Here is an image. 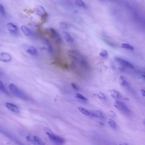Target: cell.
Segmentation results:
<instances>
[{"instance_id": "obj_10", "label": "cell", "mask_w": 145, "mask_h": 145, "mask_svg": "<svg viewBox=\"0 0 145 145\" xmlns=\"http://www.w3.org/2000/svg\"><path fill=\"white\" fill-rule=\"evenodd\" d=\"M7 27L10 32L14 34L17 33L18 29L17 26L14 24L11 23L7 24Z\"/></svg>"}, {"instance_id": "obj_21", "label": "cell", "mask_w": 145, "mask_h": 145, "mask_svg": "<svg viewBox=\"0 0 145 145\" xmlns=\"http://www.w3.org/2000/svg\"><path fill=\"white\" fill-rule=\"evenodd\" d=\"M0 91L7 94L8 95V93L7 90L6 88L4 85L3 83L0 80Z\"/></svg>"}, {"instance_id": "obj_9", "label": "cell", "mask_w": 145, "mask_h": 145, "mask_svg": "<svg viewBox=\"0 0 145 145\" xmlns=\"http://www.w3.org/2000/svg\"><path fill=\"white\" fill-rule=\"evenodd\" d=\"M5 106L7 108L12 112L17 113H20V111L17 106L13 104L6 103Z\"/></svg>"}, {"instance_id": "obj_23", "label": "cell", "mask_w": 145, "mask_h": 145, "mask_svg": "<svg viewBox=\"0 0 145 145\" xmlns=\"http://www.w3.org/2000/svg\"><path fill=\"white\" fill-rule=\"evenodd\" d=\"M0 13L3 16L5 17L6 16V13L4 7L1 4H0Z\"/></svg>"}, {"instance_id": "obj_14", "label": "cell", "mask_w": 145, "mask_h": 145, "mask_svg": "<svg viewBox=\"0 0 145 145\" xmlns=\"http://www.w3.org/2000/svg\"><path fill=\"white\" fill-rule=\"evenodd\" d=\"M21 29L24 35L26 36H30L32 34V32L30 29L26 26H22Z\"/></svg>"}, {"instance_id": "obj_11", "label": "cell", "mask_w": 145, "mask_h": 145, "mask_svg": "<svg viewBox=\"0 0 145 145\" xmlns=\"http://www.w3.org/2000/svg\"><path fill=\"white\" fill-rule=\"evenodd\" d=\"M43 40L45 45L47 46L48 51L50 54L51 55L53 54L54 49H53L52 45L50 41L46 38H44Z\"/></svg>"}, {"instance_id": "obj_13", "label": "cell", "mask_w": 145, "mask_h": 145, "mask_svg": "<svg viewBox=\"0 0 145 145\" xmlns=\"http://www.w3.org/2000/svg\"><path fill=\"white\" fill-rule=\"evenodd\" d=\"M110 92L111 96L113 98L118 99L120 97L121 95L119 92L114 89L111 90Z\"/></svg>"}, {"instance_id": "obj_27", "label": "cell", "mask_w": 145, "mask_h": 145, "mask_svg": "<svg viewBox=\"0 0 145 145\" xmlns=\"http://www.w3.org/2000/svg\"><path fill=\"white\" fill-rule=\"evenodd\" d=\"M100 55L103 58H106L108 57V54L107 51L103 50L100 52Z\"/></svg>"}, {"instance_id": "obj_17", "label": "cell", "mask_w": 145, "mask_h": 145, "mask_svg": "<svg viewBox=\"0 0 145 145\" xmlns=\"http://www.w3.org/2000/svg\"><path fill=\"white\" fill-rule=\"evenodd\" d=\"M78 109L79 112L83 114L86 116H90V111L87 110L85 108L80 107H78Z\"/></svg>"}, {"instance_id": "obj_15", "label": "cell", "mask_w": 145, "mask_h": 145, "mask_svg": "<svg viewBox=\"0 0 145 145\" xmlns=\"http://www.w3.org/2000/svg\"><path fill=\"white\" fill-rule=\"evenodd\" d=\"M26 52L28 53L33 56L37 55L38 54L37 49L34 47L32 46L29 47L26 50Z\"/></svg>"}, {"instance_id": "obj_25", "label": "cell", "mask_w": 145, "mask_h": 145, "mask_svg": "<svg viewBox=\"0 0 145 145\" xmlns=\"http://www.w3.org/2000/svg\"><path fill=\"white\" fill-rule=\"evenodd\" d=\"M76 97L79 99L84 101H87L88 100V99L85 97L80 94H77L76 95Z\"/></svg>"}, {"instance_id": "obj_22", "label": "cell", "mask_w": 145, "mask_h": 145, "mask_svg": "<svg viewBox=\"0 0 145 145\" xmlns=\"http://www.w3.org/2000/svg\"><path fill=\"white\" fill-rule=\"evenodd\" d=\"M121 46L123 48L129 50H133L134 49V47L128 43H123L122 44Z\"/></svg>"}, {"instance_id": "obj_31", "label": "cell", "mask_w": 145, "mask_h": 145, "mask_svg": "<svg viewBox=\"0 0 145 145\" xmlns=\"http://www.w3.org/2000/svg\"><path fill=\"white\" fill-rule=\"evenodd\" d=\"M141 92L142 94V96L143 97H145V91L143 90H141Z\"/></svg>"}, {"instance_id": "obj_26", "label": "cell", "mask_w": 145, "mask_h": 145, "mask_svg": "<svg viewBox=\"0 0 145 145\" xmlns=\"http://www.w3.org/2000/svg\"><path fill=\"white\" fill-rule=\"evenodd\" d=\"M59 25L60 28L62 29H66L68 28V26L66 23L63 22L60 23Z\"/></svg>"}, {"instance_id": "obj_24", "label": "cell", "mask_w": 145, "mask_h": 145, "mask_svg": "<svg viewBox=\"0 0 145 145\" xmlns=\"http://www.w3.org/2000/svg\"><path fill=\"white\" fill-rule=\"evenodd\" d=\"M94 96L98 97V98H100L101 99L103 100H105L106 99V97L103 94L100 93L98 94H94Z\"/></svg>"}, {"instance_id": "obj_19", "label": "cell", "mask_w": 145, "mask_h": 145, "mask_svg": "<svg viewBox=\"0 0 145 145\" xmlns=\"http://www.w3.org/2000/svg\"><path fill=\"white\" fill-rule=\"evenodd\" d=\"M120 79V84L121 85L123 86H126L129 85V83H128L125 77H124L121 76Z\"/></svg>"}, {"instance_id": "obj_16", "label": "cell", "mask_w": 145, "mask_h": 145, "mask_svg": "<svg viewBox=\"0 0 145 145\" xmlns=\"http://www.w3.org/2000/svg\"><path fill=\"white\" fill-rule=\"evenodd\" d=\"M65 40L67 42L70 43L72 42H74V40L71 35L68 33L66 32H63Z\"/></svg>"}, {"instance_id": "obj_12", "label": "cell", "mask_w": 145, "mask_h": 145, "mask_svg": "<svg viewBox=\"0 0 145 145\" xmlns=\"http://www.w3.org/2000/svg\"><path fill=\"white\" fill-rule=\"evenodd\" d=\"M102 116V113L100 111L98 110L90 111V116L97 118L101 117Z\"/></svg>"}, {"instance_id": "obj_7", "label": "cell", "mask_w": 145, "mask_h": 145, "mask_svg": "<svg viewBox=\"0 0 145 145\" xmlns=\"http://www.w3.org/2000/svg\"><path fill=\"white\" fill-rule=\"evenodd\" d=\"M35 11L38 15L42 18H45L47 16L46 12L42 6H39L37 7L35 9Z\"/></svg>"}, {"instance_id": "obj_20", "label": "cell", "mask_w": 145, "mask_h": 145, "mask_svg": "<svg viewBox=\"0 0 145 145\" xmlns=\"http://www.w3.org/2000/svg\"><path fill=\"white\" fill-rule=\"evenodd\" d=\"M75 2L77 6L82 8H86V6L85 3L82 0H75Z\"/></svg>"}, {"instance_id": "obj_28", "label": "cell", "mask_w": 145, "mask_h": 145, "mask_svg": "<svg viewBox=\"0 0 145 145\" xmlns=\"http://www.w3.org/2000/svg\"><path fill=\"white\" fill-rule=\"evenodd\" d=\"M103 40L105 43H107V44L111 46H112L113 47H115V44H114V43L112 42H110V41H109L107 40H106L105 39H103Z\"/></svg>"}, {"instance_id": "obj_6", "label": "cell", "mask_w": 145, "mask_h": 145, "mask_svg": "<svg viewBox=\"0 0 145 145\" xmlns=\"http://www.w3.org/2000/svg\"><path fill=\"white\" fill-rule=\"evenodd\" d=\"M115 60L118 64L126 68L131 69H134L135 68L134 66L132 64L120 58L115 57Z\"/></svg>"}, {"instance_id": "obj_3", "label": "cell", "mask_w": 145, "mask_h": 145, "mask_svg": "<svg viewBox=\"0 0 145 145\" xmlns=\"http://www.w3.org/2000/svg\"><path fill=\"white\" fill-rule=\"evenodd\" d=\"M114 105L116 108L126 114H129L131 112L126 105L120 100H116L114 103Z\"/></svg>"}, {"instance_id": "obj_29", "label": "cell", "mask_w": 145, "mask_h": 145, "mask_svg": "<svg viewBox=\"0 0 145 145\" xmlns=\"http://www.w3.org/2000/svg\"><path fill=\"white\" fill-rule=\"evenodd\" d=\"M71 85L72 87V88L74 89V90H78L79 88L78 86H77L74 83H71Z\"/></svg>"}, {"instance_id": "obj_32", "label": "cell", "mask_w": 145, "mask_h": 145, "mask_svg": "<svg viewBox=\"0 0 145 145\" xmlns=\"http://www.w3.org/2000/svg\"><path fill=\"white\" fill-rule=\"evenodd\" d=\"M119 144L120 145H128V144L127 143H125V142H120V143Z\"/></svg>"}, {"instance_id": "obj_8", "label": "cell", "mask_w": 145, "mask_h": 145, "mask_svg": "<svg viewBox=\"0 0 145 145\" xmlns=\"http://www.w3.org/2000/svg\"><path fill=\"white\" fill-rule=\"evenodd\" d=\"M12 60L11 56L8 53H0V61L4 62H8Z\"/></svg>"}, {"instance_id": "obj_35", "label": "cell", "mask_w": 145, "mask_h": 145, "mask_svg": "<svg viewBox=\"0 0 145 145\" xmlns=\"http://www.w3.org/2000/svg\"><path fill=\"white\" fill-rule=\"evenodd\" d=\"M101 1H103V0H101Z\"/></svg>"}, {"instance_id": "obj_30", "label": "cell", "mask_w": 145, "mask_h": 145, "mask_svg": "<svg viewBox=\"0 0 145 145\" xmlns=\"http://www.w3.org/2000/svg\"><path fill=\"white\" fill-rule=\"evenodd\" d=\"M109 114L111 116L113 117H114L116 116L115 114L113 111H110L109 113Z\"/></svg>"}, {"instance_id": "obj_5", "label": "cell", "mask_w": 145, "mask_h": 145, "mask_svg": "<svg viewBox=\"0 0 145 145\" xmlns=\"http://www.w3.org/2000/svg\"><path fill=\"white\" fill-rule=\"evenodd\" d=\"M48 33L51 37L54 39L58 43L62 42L61 38L56 30L54 29L49 28L48 29Z\"/></svg>"}, {"instance_id": "obj_1", "label": "cell", "mask_w": 145, "mask_h": 145, "mask_svg": "<svg viewBox=\"0 0 145 145\" xmlns=\"http://www.w3.org/2000/svg\"><path fill=\"white\" fill-rule=\"evenodd\" d=\"M9 88L11 93L16 97L24 100H28L27 95L14 84L12 83L10 84Z\"/></svg>"}, {"instance_id": "obj_2", "label": "cell", "mask_w": 145, "mask_h": 145, "mask_svg": "<svg viewBox=\"0 0 145 145\" xmlns=\"http://www.w3.org/2000/svg\"><path fill=\"white\" fill-rule=\"evenodd\" d=\"M46 134L52 142L58 144H63L65 140L63 138L55 135L50 131H47Z\"/></svg>"}, {"instance_id": "obj_34", "label": "cell", "mask_w": 145, "mask_h": 145, "mask_svg": "<svg viewBox=\"0 0 145 145\" xmlns=\"http://www.w3.org/2000/svg\"><path fill=\"white\" fill-rule=\"evenodd\" d=\"M1 71H0V74L1 73Z\"/></svg>"}, {"instance_id": "obj_33", "label": "cell", "mask_w": 145, "mask_h": 145, "mask_svg": "<svg viewBox=\"0 0 145 145\" xmlns=\"http://www.w3.org/2000/svg\"><path fill=\"white\" fill-rule=\"evenodd\" d=\"M99 123L100 125H101V126H103V125H104V124L102 122H99Z\"/></svg>"}, {"instance_id": "obj_18", "label": "cell", "mask_w": 145, "mask_h": 145, "mask_svg": "<svg viewBox=\"0 0 145 145\" xmlns=\"http://www.w3.org/2000/svg\"><path fill=\"white\" fill-rule=\"evenodd\" d=\"M108 124L110 127L113 129H117V126L114 121L111 119H109L108 121Z\"/></svg>"}, {"instance_id": "obj_4", "label": "cell", "mask_w": 145, "mask_h": 145, "mask_svg": "<svg viewBox=\"0 0 145 145\" xmlns=\"http://www.w3.org/2000/svg\"><path fill=\"white\" fill-rule=\"evenodd\" d=\"M26 140L29 142L33 144L44 145V142L39 137L36 136H28L26 138Z\"/></svg>"}]
</instances>
